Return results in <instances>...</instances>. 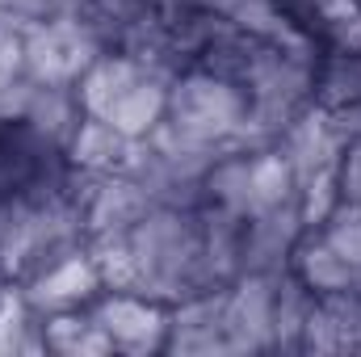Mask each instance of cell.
Segmentation results:
<instances>
[{"label":"cell","instance_id":"1","mask_svg":"<svg viewBox=\"0 0 361 357\" xmlns=\"http://www.w3.org/2000/svg\"><path fill=\"white\" fill-rule=\"evenodd\" d=\"M59 147L25 118H0V206H38L63 185Z\"/></svg>","mask_w":361,"mask_h":357}]
</instances>
